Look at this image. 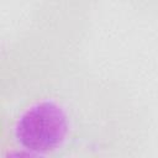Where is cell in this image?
Masks as SVG:
<instances>
[{
	"label": "cell",
	"mask_w": 158,
	"mask_h": 158,
	"mask_svg": "<svg viewBox=\"0 0 158 158\" xmlns=\"http://www.w3.org/2000/svg\"><path fill=\"white\" fill-rule=\"evenodd\" d=\"M2 130V149L27 157L118 156L139 143L117 90L78 69L32 79L4 109Z\"/></svg>",
	"instance_id": "6da1fadb"
}]
</instances>
